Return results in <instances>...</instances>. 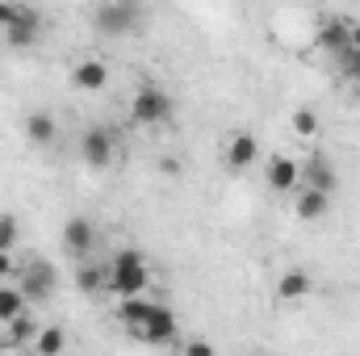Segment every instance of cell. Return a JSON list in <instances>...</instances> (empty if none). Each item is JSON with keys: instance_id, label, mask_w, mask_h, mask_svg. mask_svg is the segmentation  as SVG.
<instances>
[{"instance_id": "30bf717a", "label": "cell", "mask_w": 360, "mask_h": 356, "mask_svg": "<svg viewBox=\"0 0 360 356\" xmlns=\"http://www.w3.org/2000/svg\"><path fill=\"white\" fill-rule=\"evenodd\" d=\"M222 160H226V168H231V172H248V168L260 160V143H256V134H248V130L231 134V139H226V147H222Z\"/></svg>"}, {"instance_id": "52a82bcc", "label": "cell", "mask_w": 360, "mask_h": 356, "mask_svg": "<svg viewBox=\"0 0 360 356\" xmlns=\"http://www.w3.org/2000/svg\"><path fill=\"white\" fill-rule=\"evenodd\" d=\"M38 38H42V13L30 8V4H17L13 8V21L4 25V42L21 51V46H34Z\"/></svg>"}, {"instance_id": "8fae6325", "label": "cell", "mask_w": 360, "mask_h": 356, "mask_svg": "<svg viewBox=\"0 0 360 356\" xmlns=\"http://www.w3.org/2000/svg\"><path fill=\"white\" fill-rule=\"evenodd\" d=\"M264 180L276 193H297L302 189V164L293 155H272L269 168H264Z\"/></svg>"}, {"instance_id": "5b68a950", "label": "cell", "mask_w": 360, "mask_h": 356, "mask_svg": "<svg viewBox=\"0 0 360 356\" xmlns=\"http://www.w3.org/2000/svg\"><path fill=\"white\" fill-rule=\"evenodd\" d=\"M134 331H139V340L151 344V348H168V344H176V314H172V306L155 302L151 314L143 319V327H134Z\"/></svg>"}, {"instance_id": "d4e9b609", "label": "cell", "mask_w": 360, "mask_h": 356, "mask_svg": "<svg viewBox=\"0 0 360 356\" xmlns=\"http://www.w3.org/2000/svg\"><path fill=\"white\" fill-rule=\"evenodd\" d=\"M160 172H164V177H180V172H184V164H180L176 155H164V160H160Z\"/></svg>"}, {"instance_id": "6da1fadb", "label": "cell", "mask_w": 360, "mask_h": 356, "mask_svg": "<svg viewBox=\"0 0 360 356\" xmlns=\"http://www.w3.org/2000/svg\"><path fill=\"white\" fill-rule=\"evenodd\" d=\"M147 289H151V268L143 260V252H139V248L113 252L105 293H113V298H134V293H147Z\"/></svg>"}, {"instance_id": "ac0fdd59", "label": "cell", "mask_w": 360, "mask_h": 356, "mask_svg": "<svg viewBox=\"0 0 360 356\" xmlns=\"http://www.w3.org/2000/svg\"><path fill=\"white\" fill-rule=\"evenodd\" d=\"M25 310H30V298L21 293V285H17V281H13V285L0 281V327H8V323H13L17 314H25Z\"/></svg>"}, {"instance_id": "7402d4cb", "label": "cell", "mask_w": 360, "mask_h": 356, "mask_svg": "<svg viewBox=\"0 0 360 356\" xmlns=\"http://www.w3.org/2000/svg\"><path fill=\"white\" fill-rule=\"evenodd\" d=\"M34 336H38V323L30 319V310L8 323V348H25V344H34Z\"/></svg>"}, {"instance_id": "3957f363", "label": "cell", "mask_w": 360, "mask_h": 356, "mask_svg": "<svg viewBox=\"0 0 360 356\" xmlns=\"http://www.w3.org/2000/svg\"><path fill=\"white\" fill-rule=\"evenodd\" d=\"M172 109H176V101L160 84H139L130 96V122L134 126H164L172 117Z\"/></svg>"}, {"instance_id": "ffe728a7", "label": "cell", "mask_w": 360, "mask_h": 356, "mask_svg": "<svg viewBox=\"0 0 360 356\" xmlns=\"http://www.w3.org/2000/svg\"><path fill=\"white\" fill-rule=\"evenodd\" d=\"M289 130H293L297 139H306V143L319 139V113H314L310 105H297V109L289 113Z\"/></svg>"}, {"instance_id": "d6986e66", "label": "cell", "mask_w": 360, "mask_h": 356, "mask_svg": "<svg viewBox=\"0 0 360 356\" xmlns=\"http://www.w3.org/2000/svg\"><path fill=\"white\" fill-rule=\"evenodd\" d=\"M331 59H335V76H340V80L360 84V46H352V42H348V46H344V51H335Z\"/></svg>"}, {"instance_id": "484cf974", "label": "cell", "mask_w": 360, "mask_h": 356, "mask_svg": "<svg viewBox=\"0 0 360 356\" xmlns=\"http://www.w3.org/2000/svg\"><path fill=\"white\" fill-rule=\"evenodd\" d=\"M0 281H13V252H0Z\"/></svg>"}, {"instance_id": "cb8c5ba5", "label": "cell", "mask_w": 360, "mask_h": 356, "mask_svg": "<svg viewBox=\"0 0 360 356\" xmlns=\"http://www.w3.org/2000/svg\"><path fill=\"white\" fill-rule=\"evenodd\" d=\"M180 352L184 356H214V344H205V340H188V344H180Z\"/></svg>"}, {"instance_id": "8992f818", "label": "cell", "mask_w": 360, "mask_h": 356, "mask_svg": "<svg viewBox=\"0 0 360 356\" xmlns=\"http://www.w3.org/2000/svg\"><path fill=\"white\" fill-rule=\"evenodd\" d=\"M113 155H117V134L109 130V126H92L84 130V139H80V160L89 164V168H109L113 164Z\"/></svg>"}, {"instance_id": "44dd1931", "label": "cell", "mask_w": 360, "mask_h": 356, "mask_svg": "<svg viewBox=\"0 0 360 356\" xmlns=\"http://www.w3.org/2000/svg\"><path fill=\"white\" fill-rule=\"evenodd\" d=\"M34 348L42 356H59L63 348H68V336H63V327H38V336H34Z\"/></svg>"}, {"instance_id": "7c38bea8", "label": "cell", "mask_w": 360, "mask_h": 356, "mask_svg": "<svg viewBox=\"0 0 360 356\" xmlns=\"http://www.w3.org/2000/svg\"><path fill=\"white\" fill-rule=\"evenodd\" d=\"M348 25H352V17H323L319 21V34H314V46L327 51V55L344 51L348 46Z\"/></svg>"}, {"instance_id": "83f0119b", "label": "cell", "mask_w": 360, "mask_h": 356, "mask_svg": "<svg viewBox=\"0 0 360 356\" xmlns=\"http://www.w3.org/2000/svg\"><path fill=\"white\" fill-rule=\"evenodd\" d=\"M348 42L360 46V21H356V17H352V25H348Z\"/></svg>"}, {"instance_id": "2e32d148", "label": "cell", "mask_w": 360, "mask_h": 356, "mask_svg": "<svg viewBox=\"0 0 360 356\" xmlns=\"http://www.w3.org/2000/svg\"><path fill=\"white\" fill-rule=\"evenodd\" d=\"M105 281H109V268L105 265H92V256L89 260H76V289L80 293H89V298L105 293Z\"/></svg>"}, {"instance_id": "4316f807", "label": "cell", "mask_w": 360, "mask_h": 356, "mask_svg": "<svg viewBox=\"0 0 360 356\" xmlns=\"http://www.w3.org/2000/svg\"><path fill=\"white\" fill-rule=\"evenodd\" d=\"M13 8H17V4H13V0H0V30H4V25H8V21H13Z\"/></svg>"}, {"instance_id": "ba28073f", "label": "cell", "mask_w": 360, "mask_h": 356, "mask_svg": "<svg viewBox=\"0 0 360 356\" xmlns=\"http://www.w3.org/2000/svg\"><path fill=\"white\" fill-rule=\"evenodd\" d=\"M63 248H68V256L89 260L92 248H96V227H92V218L76 214V218H68V222H63Z\"/></svg>"}, {"instance_id": "603a6c76", "label": "cell", "mask_w": 360, "mask_h": 356, "mask_svg": "<svg viewBox=\"0 0 360 356\" xmlns=\"http://www.w3.org/2000/svg\"><path fill=\"white\" fill-rule=\"evenodd\" d=\"M21 243V227H17V218L13 214H0V252H13Z\"/></svg>"}, {"instance_id": "5bb4252c", "label": "cell", "mask_w": 360, "mask_h": 356, "mask_svg": "<svg viewBox=\"0 0 360 356\" xmlns=\"http://www.w3.org/2000/svg\"><path fill=\"white\" fill-rule=\"evenodd\" d=\"M310 293H314V276H310V272L289 268V272L276 276V302H302V298H310Z\"/></svg>"}, {"instance_id": "7a4b0ae2", "label": "cell", "mask_w": 360, "mask_h": 356, "mask_svg": "<svg viewBox=\"0 0 360 356\" xmlns=\"http://www.w3.org/2000/svg\"><path fill=\"white\" fill-rule=\"evenodd\" d=\"M143 21V4L139 0H101L96 13H92V30L105 34V38H126L134 34Z\"/></svg>"}, {"instance_id": "e0dca14e", "label": "cell", "mask_w": 360, "mask_h": 356, "mask_svg": "<svg viewBox=\"0 0 360 356\" xmlns=\"http://www.w3.org/2000/svg\"><path fill=\"white\" fill-rule=\"evenodd\" d=\"M55 134H59V126H55V117H51L46 109H34V113H25V139H30V143H38V147H51V143H55Z\"/></svg>"}, {"instance_id": "4fadbf2b", "label": "cell", "mask_w": 360, "mask_h": 356, "mask_svg": "<svg viewBox=\"0 0 360 356\" xmlns=\"http://www.w3.org/2000/svg\"><path fill=\"white\" fill-rule=\"evenodd\" d=\"M327 210H331V193H323V189H297V197H293V214L302 218V222H319V218H327Z\"/></svg>"}, {"instance_id": "9c48e42d", "label": "cell", "mask_w": 360, "mask_h": 356, "mask_svg": "<svg viewBox=\"0 0 360 356\" xmlns=\"http://www.w3.org/2000/svg\"><path fill=\"white\" fill-rule=\"evenodd\" d=\"M302 184H306V189H323V193L335 197V189H340V172L331 168V160H327L323 151H310V155L302 160Z\"/></svg>"}, {"instance_id": "9a60e30c", "label": "cell", "mask_w": 360, "mask_h": 356, "mask_svg": "<svg viewBox=\"0 0 360 356\" xmlns=\"http://www.w3.org/2000/svg\"><path fill=\"white\" fill-rule=\"evenodd\" d=\"M72 84L80 92H101L109 84V68H105L101 59H80V63L72 68Z\"/></svg>"}, {"instance_id": "277c9868", "label": "cell", "mask_w": 360, "mask_h": 356, "mask_svg": "<svg viewBox=\"0 0 360 356\" xmlns=\"http://www.w3.org/2000/svg\"><path fill=\"white\" fill-rule=\"evenodd\" d=\"M13 281L21 285V293H25L30 302H46V298H55V289H59V268L51 265V260H25V265L17 268Z\"/></svg>"}]
</instances>
